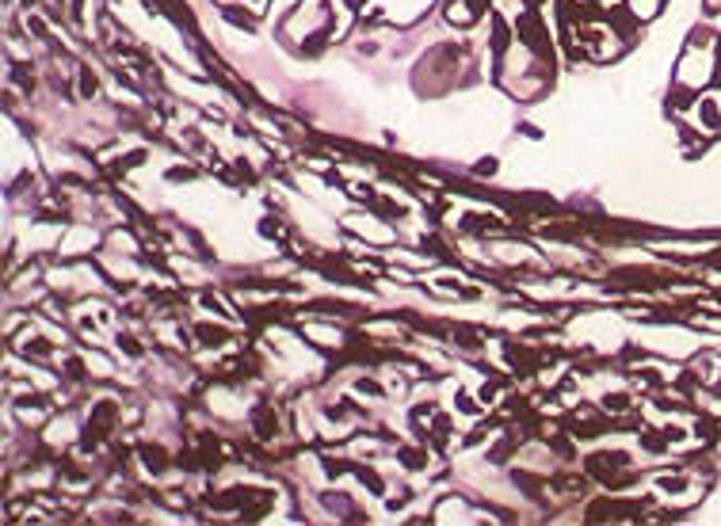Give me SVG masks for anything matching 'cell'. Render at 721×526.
<instances>
[{
    "label": "cell",
    "instance_id": "1",
    "mask_svg": "<svg viewBox=\"0 0 721 526\" xmlns=\"http://www.w3.org/2000/svg\"><path fill=\"white\" fill-rule=\"evenodd\" d=\"M447 15H450V20H455V23H469V20H473V15H477V8L469 4V0H455V4L447 8Z\"/></svg>",
    "mask_w": 721,
    "mask_h": 526
},
{
    "label": "cell",
    "instance_id": "2",
    "mask_svg": "<svg viewBox=\"0 0 721 526\" xmlns=\"http://www.w3.org/2000/svg\"><path fill=\"white\" fill-rule=\"evenodd\" d=\"M656 8H660V0H630V12H634L637 20H649Z\"/></svg>",
    "mask_w": 721,
    "mask_h": 526
}]
</instances>
